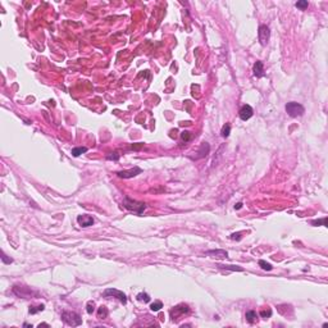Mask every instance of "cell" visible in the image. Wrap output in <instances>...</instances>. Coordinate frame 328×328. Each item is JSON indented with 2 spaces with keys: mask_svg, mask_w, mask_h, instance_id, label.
I'll return each instance as SVG.
<instances>
[{
  "mask_svg": "<svg viewBox=\"0 0 328 328\" xmlns=\"http://www.w3.org/2000/svg\"><path fill=\"white\" fill-rule=\"evenodd\" d=\"M259 315H260L263 319H268V318L272 317V310H270V309H267V310L264 309V310H262L260 313H259Z\"/></svg>",
  "mask_w": 328,
  "mask_h": 328,
  "instance_id": "obj_24",
  "label": "cell"
},
{
  "mask_svg": "<svg viewBox=\"0 0 328 328\" xmlns=\"http://www.w3.org/2000/svg\"><path fill=\"white\" fill-rule=\"evenodd\" d=\"M39 327H49V324L48 323H41V324H39Z\"/></svg>",
  "mask_w": 328,
  "mask_h": 328,
  "instance_id": "obj_31",
  "label": "cell"
},
{
  "mask_svg": "<svg viewBox=\"0 0 328 328\" xmlns=\"http://www.w3.org/2000/svg\"><path fill=\"white\" fill-rule=\"evenodd\" d=\"M295 7L296 8H299V9H301V10H305L308 7H309V3L306 2V0H301V2H298L295 4Z\"/></svg>",
  "mask_w": 328,
  "mask_h": 328,
  "instance_id": "obj_23",
  "label": "cell"
},
{
  "mask_svg": "<svg viewBox=\"0 0 328 328\" xmlns=\"http://www.w3.org/2000/svg\"><path fill=\"white\" fill-rule=\"evenodd\" d=\"M252 114H254V109L250 107L249 104L242 105V107L240 108V110H238V115H240L241 121H249L252 117Z\"/></svg>",
  "mask_w": 328,
  "mask_h": 328,
  "instance_id": "obj_7",
  "label": "cell"
},
{
  "mask_svg": "<svg viewBox=\"0 0 328 328\" xmlns=\"http://www.w3.org/2000/svg\"><path fill=\"white\" fill-rule=\"evenodd\" d=\"M190 312V308L187 306V305H185V304H179V305H177V306H175L171 310V317L173 318V320L175 319H177L179 315H182V314H185V313H189Z\"/></svg>",
  "mask_w": 328,
  "mask_h": 328,
  "instance_id": "obj_8",
  "label": "cell"
},
{
  "mask_svg": "<svg viewBox=\"0 0 328 328\" xmlns=\"http://www.w3.org/2000/svg\"><path fill=\"white\" fill-rule=\"evenodd\" d=\"M258 317H259V315L256 314L255 310H249V312H246V314H245V318H246V320L249 322L250 324L256 323V322H258Z\"/></svg>",
  "mask_w": 328,
  "mask_h": 328,
  "instance_id": "obj_12",
  "label": "cell"
},
{
  "mask_svg": "<svg viewBox=\"0 0 328 328\" xmlns=\"http://www.w3.org/2000/svg\"><path fill=\"white\" fill-rule=\"evenodd\" d=\"M107 158L108 160H114V162H118L119 160V158H121V154H118L117 151H113V153H109V154H107Z\"/></svg>",
  "mask_w": 328,
  "mask_h": 328,
  "instance_id": "obj_19",
  "label": "cell"
},
{
  "mask_svg": "<svg viewBox=\"0 0 328 328\" xmlns=\"http://www.w3.org/2000/svg\"><path fill=\"white\" fill-rule=\"evenodd\" d=\"M87 147L86 146H77V147H73L72 149V151H71V154L75 158H77V157H79L81 155V154H83V153H87Z\"/></svg>",
  "mask_w": 328,
  "mask_h": 328,
  "instance_id": "obj_13",
  "label": "cell"
},
{
  "mask_svg": "<svg viewBox=\"0 0 328 328\" xmlns=\"http://www.w3.org/2000/svg\"><path fill=\"white\" fill-rule=\"evenodd\" d=\"M62 319H63L67 324H69L72 327H78L82 324V318L81 315L75 313V312H68V310H64L62 313Z\"/></svg>",
  "mask_w": 328,
  "mask_h": 328,
  "instance_id": "obj_3",
  "label": "cell"
},
{
  "mask_svg": "<svg viewBox=\"0 0 328 328\" xmlns=\"http://www.w3.org/2000/svg\"><path fill=\"white\" fill-rule=\"evenodd\" d=\"M241 235H242V233H241V232H237V233H232L230 238H231V240H237V241H240L241 238H242V237H241Z\"/></svg>",
  "mask_w": 328,
  "mask_h": 328,
  "instance_id": "obj_28",
  "label": "cell"
},
{
  "mask_svg": "<svg viewBox=\"0 0 328 328\" xmlns=\"http://www.w3.org/2000/svg\"><path fill=\"white\" fill-rule=\"evenodd\" d=\"M286 113L292 117V118H298V117H301L304 115L305 113V108L302 107L300 103H296V101H290L286 104Z\"/></svg>",
  "mask_w": 328,
  "mask_h": 328,
  "instance_id": "obj_2",
  "label": "cell"
},
{
  "mask_svg": "<svg viewBox=\"0 0 328 328\" xmlns=\"http://www.w3.org/2000/svg\"><path fill=\"white\" fill-rule=\"evenodd\" d=\"M136 299H137L139 301H144V302H149L150 301V296L147 295L146 292H140L137 296H136Z\"/></svg>",
  "mask_w": 328,
  "mask_h": 328,
  "instance_id": "obj_20",
  "label": "cell"
},
{
  "mask_svg": "<svg viewBox=\"0 0 328 328\" xmlns=\"http://www.w3.org/2000/svg\"><path fill=\"white\" fill-rule=\"evenodd\" d=\"M310 223L313 224V226H319V224H322V226H324V227H328L327 226V217H324V218H322V219H314V220H312Z\"/></svg>",
  "mask_w": 328,
  "mask_h": 328,
  "instance_id": "obj_21",
  "label": "cell"
},
{
  "mask_svg": "<svg viewBox=\"0 0 328 328\" xmlns=\"http://www.w3.org/2000/svg\"><path fill=\"white\" fill-rule=\"evenodd\" d=\"M2 260H3V263H5V264H10L12 262H13V259H9V258L3 252V254H2Z\"/></svg>",
  "mask_w": 328,
  "mask_h": 328,
  "instance_id": "obj_27",
  "label": "cell"
},
{
  "mask_svg": "<svg viewBox=\"0 0 328 328\" xmlns=\"http://www.w3.org/2000/svg\"><path fill=\"white\" fill-rule=\"evenodd\" d=\"M252 72H254V76L258 77V78H262L265 76V72H264V64L263 62L260 60H256L255 64L252 67Z\"/></svg>",
  "mask_w": 328,
  "mask_h": 328,
  "instance_id": "obj_10",
  "label": "cell"
},
{
  "mask_svg": "<svg viewBox=\"0 0 328 328\" xmlns=\"http://www.w3.org/2000/svg\"><path fill=\"white\" fill-rule=\"evenodd\" d=\"M181 139H182V141H185V142L190 141V140H191V133H190L189 131H183V132L181 133Z\"/></svg>",
  "mask_w": 328,
  "mask_h": 328,
  "instance_id": "obj_26",
  "label": "cell"
},
{
  "mask_svg": "<svg viewBox=\"0 0 328 328\" xmlns=\"http://www.w3.org/2000/svg\"><path fill=\"white\" fill-rule=\"evenodd\" d=\"M259 265H260V268L264 269V270H272L273 269V267H272V264L270 263H267L265 260H259Z\"/></svg>",
  "mask_w": 328,
  "mask_h": 328,
  "instance_id": "obj_22",
  "label": "cell"
},
{
  "mask_svg": "<svg viewBox=\"0 0 328 328\" xmlns=\"http://www.w3.org/2000/svg\"><path fill=\"white\" fill-rule=\"evenodd\" d=\"M104 296H105V298L113 296V298L118 299L123 305H126V304H127V296H126V294H123L122 291L117 290V288H108V290H105V291H104Z\"/></svg>",
  "mask_w": 328,
  "mask_h": 328,
  "instance_id": "obj_5",
  "label": "cell"
},
{
  "mask_svg": "<svg viewBox=\"0 0 328 328\" xmlns=\"http://www.w3.org/2000/svg\"><path fill=\"white\" fill-rule=\"evenodd\" d=\"M123 206H125L127 210H129V212H133L135 214L140 215V214L144 213V210L146 209V204L142 203V201L133 200V199H131V197L126 196L125 199H123Z\"/></svg>",
  "mask_w": 328,
  "mask_h": 328,
  "instance_id": "obj_1",
  "label": "cell"
},
{
  "mask_svg": "<svg viewBox=\"0 0 328 328\" xmlns=\"http://www.w3.org/2000/svg\"><path fill=\"white\" fill-rule=\"evenodd\" d=\"M205 254H206V255H213V258H217V259H226V258H228V252L226 250H222V249L209 250Z\"/></svg>",
  "mask_w": 328,
  "mask_h": 328,
  "instance_id": "obj_11",
  "label": "cell"
},
{
  "mask_svg": "<svg viewBox=\"0 0 328 328\" xmlns=\"http://www.w3.org/2000/svg\"><path fill=\"white\" fill-rule=\"evenodd\" d=\"M218 268L220 269H226V270H232V272H242L244 268L237 267V265H224V264H218Z\"/></svg>",
  "mask_w": 328,
  "mask_h": 328,
  "instance_id": "obj_14",
  "label": "cell"
},
{
  "mask_svg": "<svg viewBox=\"0 0 328 328\" xmlns=\"http://www.w3.org/2000/svg\"><path fill=\"white\" fill-rule=\"evenodd\" d=\"M108 314H109V312H108V309H107V306H100L97 309V318H100V319H105L108 317Z\"/></svg>",
  "mask_w": 328,
  "mask_h": 328,
  "instance_id": "obj_15",
  "label": "cell"
},
{
  "mask_svg": "<svg viewBox=\"0 0 328 328\" xmlns=\"http://www.w3.org/2000/svg\"><path fill=\"white\" fill-rule=\"evenodd\" d=\"M44 309H45V305L44 304H40L37 306H30L28 312H30V314H36V313H39V312H44Z\"/></svg>",
  "mask_w": 328,
  "mask_h": 328,
  "instance_id": "obj_17",
  "label": "cell"
},
{
  "mask_svg": "<svg viewBox=\"0 0 328 328\" xmlns=\"http://www.w3.org/2000/svg\"><path fill=\"white\" fill-rule=\"evenodd\" d=\"M77 222H78V224L81 226V227H83V228H86V227H90V226H92L94 224V218H92L91 215H89V214H82V215H78L77 217Z\"/></svg>",
  "mask_w": 328,
  "mask_h": 328,
  "instance_id": "obj_9",
  "label": "cell"
},
{
  "mask_svg": "<svg viewBox=\"0 0 328 328\" xmlns=\"http://www.w3.org/2000/svg\"><path fill=\"white\" fill-rule=\"evenodd\" d=\"M258 37H259V41H260L262 46H265L268 44L269 37H270V31H269V27L267 24H260V26H259Z\"/></svg>",
  "mask_w": 328,
  "mask_h": 328,
  "instance_id": "obj_4",
  "label": "cell"
},
{
  "mask_svg": "<svg viewBox=\"0 0 328 328\" xmlns=\"http://www.w3.org/2000/svg\"><path fill=\"white\" fill-rule=\"evenodd\" d=\"M144 146V144H139V145H132V149H140V147Z\"/></svg>",
  "mask_w": 328,
  "mask_h": 328,
  "instance_id": "obj_30",
  "label": "cell"
},
{
  "mask_svg": "<svg viewBox=\"0 0 328 328\" xmlns=\"http://www.w3.org/2000/svg\"><path fill=\"white\" fill-rule=\"evenodd\" d=\"M163 308V302L162 301H159V300H157V301H154L153 304L150 305V309H151V312H159L160 309Z\"/></svg>",
  "mask_w": 328,
  "mask_h": 328,
  "instance_id": "obj_18",
  "label": "cell"
},
{
  "mask_svg": "<svg viewBox=\"0 0 328 328\" xmlns=\"http://www.w3.org/2000/svg\"><path fill=\"white\" fill-rule=\"evenodd\" d=\"M241 208H242V203H237L236 205H235V209H236V210H238V209H241Z\"/></svg>",
  "mask_w": 328,
  "mask_h": 328,
  "instance_id": "obj_29",
  "label": "cell"
},
{
  "mask_svg": "<svg viewBox=\"0 0 328 328\" xmlns=\"http://www.w3.org/2000/svg\"><path fill=\"white\" fill-rule=\"evenodd\" d=\"M141 172H142V169L140 168V167H133V168H131V169H125V171L117 172V176H118L119 178L128 179V178L136 177L137 175H141Z\"/></svg>",
  "mask_w": 328,
  "mask_h": 328,
  "instance_id": "obj_6",
  "label": "cell"
},
{
  "mask_svg": "<svg viewBox=\"0 0 328 328\" xmlns=\"http://www.w3.org/2000/svg\"><path fill=\"white\" fill-rule=\"evenodd\" d=\"M94 310H95V302L94 301H89L87 305H86V312H87L89 314H92Z\"/></svg>",
  "mask_w": 328,
  "mask_h": 328,
  "instance_id": "obj_25",
  "label": "cell"
},
{
  "mask_svg": "<svg viewBox=\"0 0 328 328\" xmlns=\"http://www.w3.org/2000/svg\"><path fill=\"white\" fill-rule=\"evenodd\" d=\"M230 133H231V125H230V123H226V125H224L223 127H222L220 135H222V137L227 139L228 136H230Z\"/></svg>",
  "mask_w": 328,
  "mask_h": 328,
  "instance_id": "obj_16",
  "label": "cell"
}]
</instances>
